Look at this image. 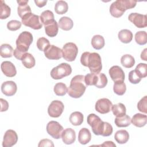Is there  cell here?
<instances>
[{"label": "cell", "instance_id": "obj_1", "mask_svg": "<svg viewBox=\"0 0 147 147\" xmlns=\"http://www.w3.org/2000/svg\"><path fill=\"white\" fill-rule=\"evenodd\" d=\"M80 63L83 65L88 67L91 73H100L102 68L101 57L99 54L96 52L83 53L80 57Z\"/></svg>", "mask_w": 147, "mask_h": 147}, {"label": "cell", "instance_id": "obj_2", "mask_svg": "<svg viewBox=\"0 0 147 147\" xmlns=\"http://www.w3.org/2000/svg\"><path fill=\"white\" fill-rule=\"evenodd\" d=\"M87 86L84 80V76L82 75H76L71 80L67 93L72 98H80L84 94Z\"/></svg>", "mask_w": 147, "mask_h": 147}, {"label": "cell", "instance_id": "obj_3", "mask_svg": "<svg viewBox=\"0 0 147 147\" xmlns=\"http://www.w3.org/2000/svg\"><path fill=\"white\" fill-rule=\"evenodd\" d=\"M136 4V1L117 0L111 3L109 11L113 17L119 18L123 15L126 10L134 8Z\"/></svg>", "mask_w": 147, "mask_h": 147}, {"label": "cell", "instance_id": "obj_4", "mask_svg": "<svg viewBox=\"0 0 147 147\" xmlns=\"http://www.w3.org/2000/svg\"><path fill=\"white\" fill-rule=\"evenodd\" d=\"M84 80L87 86H95L97 88H102L107 84V78L103 73H90L84 76Z\"/></svg>", "mask_w": 147, "mask_h": 147}, {"label": "cell", "instance_id": "obj_5", "mask_svg": "<svg viewBox=\"0 0 147 147\" xmlns=\"http://www.w3.org/2000/svg\"><path fill=\"white\" fill-rule=\"evenodd\" d=\"M33 36L30 32H21L16 40V48L23 53H26L33 42Z\"/></svg>", "mask_w": 147, "mask_h": 147}, {"label": "cell", "instance_id": "obj_6", "mask_svg": "<svg viewBox=\"0 0 147 147\" xmlns=\"http://www.w3.org/2000/svg\"><path fill=\"white\" fill-rule=\"evenodd\" d=\"M72 72L71 65L67 63H63L54 67L51 71V76L55 80L61 79L69 75Z\"/></svg>", "mask_w": 147, "mask_h": 147}, {"label": "cell", "instance_id": "obj_7", "mask_svg": "<svg viewBox=\"0 0 147 147\" xmlns=\"http://www.w3.org/2000/svg\"><path fill=\"white\" fill-rule=\"evenodd\" d=\"M22 23L26 26L31 28L34 30L40 29L42 26V24L38 16L32 13H29L21 18Z\"/></svg>", "mask_w": 147, "mask_h": 147}, {"label": "cell", "instance_id": "obj_8", "mask_svg": "<svg viewBox=\"0 0 147 147\" xmlns=\"http://www.w3.org/2000/svg\"><path fill=\"white\" fill-rule=\"evenodd\" d=\"M61 50L63 57L68 61H74L78 53V48L76 45L71 42L64 44Z\"/></svg>", "mask_w": 147, "mask_h": 147}, {"label": "cell", "instance_id": "obj_9", "mask_svg": "<svg viewBox=\"0 0 147 147\" xmlns=\"http://www.w3.org/2000/svg\"><path fill=\"white\" fill-rule=\"evenodd\" d=\"M88 124L91 127L92 132L96 136L101 135L104 122L95 114H90L87 118Z\"/></svg>", "mask_w": 147, "mask_h": 147}, {"label": "cell", "instance_id": "obj_10", "mask_svg": "<svg viewBox=\"0 0 147 147\" xmlns=\"http://www.w3.org/2000/svg\"><path fill=\"white\" fill-rule=\"evenodd\" d=\"M63 130V127L57 121H51L47 125V133L55 139L60 138Z\"/></svg>", "mask_w": 147, "mask_h": 147}, {"label": "cell", "instance_id": "obj_11", "mask_svg": "<svg viewBox=\"0 0 147 147\" xmlns=\"http://www.w3.org/2000/svg\"><path fill=\"white\" fill-rule=\"evenodd\" d=\"M64 106L62 102L57 100H53L48 106V113L53 118H58L63 113Z\"/></svg>", "mask_w": 147, "mask_h": 147}, {"label": "cell", "instance_id": "obj_12", "mask_svg": "<svg viewBox=\"0 0 147 147\" xmlns=\"http://www.w3.org/2000/svg\"><path fill=\"white\" fill-rule=\"evenodd\" d=\"M128 19L138 28H144L147 26V17L145 14L131 13L129 15Z\"/></svg>", "mask_w": 147, "mask_h": 147}, {"label": "cell", "instance_id": "obj_13", "mask_svg": "<svg viewBox=\"0 0 147 147\" xmlns=\"http://www.w3.org/2000/svg\"><path fill=\"white\" fill-rule=\"evenodd\" d=\"M112 106V102L109 99L104 98L99 99L96 101L95 108L98 113L105 114L109 113L111 110Z\"/></svg>", "mask_w": 147, "mask_h": 147}, {"label": "cell", "instance_id": "obj_14", "mask_svg": "<svg viewBox=\"0 0 147 147\" xmlns=\"http://www.w3.org/2000/svg\"><path fill=\"white\" fill-rule=\"evenodd\" d=\"M44 52L45 56L49 60H59L63 57L62 50L54 45H49Z\"/></svg>", "mask_w": 147, "mask_h": 147}, {"label": "cell", "instance_id": "obj_15", "mask_svg": "<svg viewBox=\"0 0 147 147\" xmlns=\"http://www.w3.org/2000/svg\"><path fill=\"white\" fill-rule=\"evenodd\" d=\"M18 141V136L16 132L11 129L7 130L3 136L2 141L3 147H11L14 145Z\"/></svg>", "mask_w": 147, "mask_h": 147}, {"label": "cell", "instance_id": "obj_16", "mask_svg": "<svg viewBox=\"0 0 147 147\" xmlns=\"http://www.w3.org/2000/svg\"><path fill=\"white\" fill-rule=\"evenodd\" d=\"M109 73L112 80L114 82H123L125 80V73L119 66L114 65L111 67Z\"/></svg>", "mask_w": 147, "mask_h": 147}, {"label": "cell", "instance_id": "obj_17", "mask_svg": "<svg viewBox=\"0 0 147 147\" xmlns=\"http://www.w3.org/2000/svg\"><path fill=\"white\" fill-rule=\"evenodd\" d=\"M17 90V84L13 81H6L1 85V91L6 96H11L14 95Z\"/></svg>", "mask_w": 147, "mask_h": 147}, {"label": "cell", "instance_id": "obj_18", "mask_svg": "<svg viewBox=\"0 0 147 147\" xmlns=\"http://www.w3.org/2000/svg\"><path fill=\"white\" fill-rule=\"evenodd\" d=\"M1 70L3 74L10 78L14 77L16 75L17 70L14 65L10 61H3L1 65Z\"/></svg>", "mask_w": 147, "mask_h": 147}, {"label": "cell", "instance_id": "obj_19", "mask_svg": "<svg viewBox=\"0 0 147 147\" xmlns=\"http://www.w3.org/2000/svg\"><path fill=\"white\" fill-rule=\"evenodd\" d=\"M61 138L63 142L67 145L73 144L76 140L75 131L72 128L65 129L62 133Z\"/></svg>", "mask_w": 147, "mask_h": 147}, {"label": "cell", "instance_id": "obj_20", "mask_svg": "<svg viewBox=\"0 0 147 147\" xmlns=\"http://www.w3.org/2000/svg\"><path fill=\"white\" fill-rule=\"evenodd\" d=\"M17 2L19 5L17 8L18 14L21 18H22L25 15L32 13L31 9L30 6L28 5V0L17 1Z\"/></svg>", "mask_w": 147, "mask_h": 147}, {"label": "cell", "instance_id": "obj_21", "mask_svg": "<svg viewBox=\"0 0 147 147\" xmlns=\"http://www.w3.org/2000/svg\"><path fill=\"white\" fill-rule=\"evenodd\" d=\"M44 28L46 34L50 37H55L58 33L59 25L55 20L44 25Z\"/></svg>", "mask_w": 147, "mask_h": 147}, {"label": "cell", "instance_id": "obj_22", "mask_svg": "<svg viewBox=\"0 0 147 147\" xmlns=\"http://www.w3.org/2000/svg\"><path fill=\"white\" fill-rule=\"evenodd\" d=\"M147 117L146 115L137 113L134 115L131 119V122L136 127H142L146 124Z\"/></svg>", "mask_w": 147, "mask_h": 147}, {"label": "cell", "instance_id": "obj_23", "mask_svg": "<svg viewBox=\"0 0 147 147\" xmlns=\"http://www.w3.org/2000/svg\"><path fill=\"white\" fill-rule=\"evenodd\" d=\"M91 139V134L90 131L86 128H82L80 130L78 134V141L82 145L88 144Z\"/></svg>", "mask_w": 147, "mask_h": 147}, {"label": "cell", "instance_id": "obj_24", "mask_svg": "<svg viewBox=\"0 0 147 147\" xmlns=\"http://www.w3.org/2000/svg\"><path fill=\"white\" fill-rule=\"evenodd\" d=\"M59 27L62 30L68 31L71 30L74 26L72 20L68 17H62L60 18L58 23Z\"/></svg>", "mask_w": 147, "mask_h": 147}, {"label": "cell", "instance_id": "obj_25", "mask_svg": "<svg viewBox=\"0 0 147 147\" xmlns=\"http://www.w3.org/2000/svg\"><path fill=\"white\" fill-rule=\"evenodd\" d=\"M21 61L24 66L28 69L33 68L36 64L35 59L33 56L27 52L23 55L21 59Z\"/></svg>", "mask_w": 147, "mask_h": 147}, {"label": "cell", "instance_id": "obj_26", "mask_svg": "<svg viewBox=\"0 0 147 147\" xmlns=\"http://www.w3.org/2000/svg\"><path fill=\"white\" fill-rule=\"evenodd\" d=\"M114 138L118 144H123L129 140V134L126 130H119L115 133Z\"/></svg>", "mask_w": 147, "mask_h": 147}, {"label": "cell", "instance_id": "obj_27", "mask_svg": "<svg viewBox=\"0 0 147 147\" xmlns=\"http://www.w3.org/2000/svg\"><path fill=\"white\" fill-rule=\"evenodd\" d=\"M118 37L120 41L125 44H127L132 40L133 33L130 30L122 29L119 32Z\"/></svg>", "mask_w": 147, "mask_h": 147}, {"label": "cell", "instance_id": "obj_28", "mask_svg": "<svg viewBox=\"0 0 147 147\" xmlns=\"http://www.w3.org/2000/svg\"><path fill=\"white\" fill-rule=\"evenodd\" d=\"M105 44V41L103 37L101 35H94L91 39V45L92 47L96 49L99 50L103 48Z\"/></svg>", "mask_w": 147, "mask_h": 147}, {"label": "cell", "instance_id": "obj_29", "mask_svg": "<svg viewBox=\"0 0 147 147\" xmlns=\"http://www.w3.org/2000/svg\"><path fill=\"white\" fill-rule=\"evenodd\" d=\"M114 122L116 126L119 127H127L131 123V118L130 116L125 114L121 117H116Z\"/></svg>", "mask_w": 147, "mask_h": 147}, {"label": "cell", "instance_id": "obj_30", "mask_svg": "<svg viewBox=\"0 0 147 147\" xmlns=\"http://www.w3.org/2000/svg\"><path fill=\"white\" fill-rule=\"evenodd\" d=\"M83 115L79 111H75L69 116V122L74 126L80 125L83 122Z\"/></svg>", "mask_w": 147, "mask_h": 147}, {"label": "cell", "instance_id": "obj_31", "mask_svg": "<svg viewBox=\"0 0 147 147\" xmlns=\"http://www.w3.org/2000/svg\"><path fill=\"white\" fill-rule=\"evenodd\" d=\"M14 50L13 47L8 44H3L1 46L0 55L3 58H9L13 56Z\"/></svg>", "mask_w": 147, "mask_h": 147}, {"label": "cell", "instance_id": "obj_32", "mask_svg": "<svg viewBox=\"0 0 147 147\" xmlns=\"http://www.w3.org/2000/svg\"><path fill=\"white\" fill-rule=\"evenodd\" d=\"M111 110L113 114L116 116V117H121L126 113V109L125 106L122 103H118L117 104L112 106Z\"/></svg>", "mask_w": 147, "mask_h": 147}, {"label": "cell", "instance_id": "obj_33", "mask_svg": "<svg viewBox=\"0 0 147 147\" xmlns=\"http://www.w3.org/2000/svg\"><path fill=\"white\" fill-rule=\"evenodd\" d=\"M40 20L41 21V23L45 25L53 21L54 20V14L52 11L49 10H47L42 12L40 16Z\"/></svg>", "mask_w": 147, "mask_h": 147}, {"label": "cell", "instance_id": "obj_34", "mask_svg": "<svg viewBox=\"0 0 147 147\" xmlns=\"http://www.w3.org/2000/svg\"><path fill=\"white\" fill-rule=\"evenodd\" d=\"M121 64L125 68H130L133 67L135 64L134 58L130 55H124L121 59Z\"/></svg>", "mask_w": 147, "mask_h": 147}, {"label": "cell", "instance_id": "obj_35", "mask_svg": "<svg viewBox=\"0 0 147 147\" xmlns=\"http://www.w3.org/2000/svg\"><path fill=\"white\" fill-rule=\"evenodd\" d=\"M68 6L64 1H59L55 5V11L58 14H63L67 12Z\"/></svg>", "mask_w": 147, "mask_h": 147}, {"label": "cell", "instance_id": "obj_36", "mask_svg": "<svg viewBox=\"0 0 147 147\" xmlns=\"http://www.w3.org/2000/svg\"><path fill=\"white\" fill-rule=\"evenodd\" d=\"M0 9V18L1 20L6 19L10 16V7L7 5L3 0L1 1Z\"/></svg>", "mask_w": 147, "mask_h": 147}, {"label": "cell", "instance_id": "obj_37", "mask_svg": "<svg viewBox=\"0 0 147 147\" xmlns=\"http://www.w3.org/2000/svg\"><path fill=\"white\" fill-rule=\"evenodd\" d=\"M126 90V86L123 82H114L113 85V91L118 95H123Z\"/></svg>", "mask_w": 147, "mask_h": 147}, {"label": "cell", "instance_id": "obj_38", "mask_svg": "<svg viewBox=\"0 0 147 147\" xmlns=\"http://www.w3.org/2000/svg\"><path fill=\"white\" fill-rule=\"evenodd\" d=\"M67 86L62 83V82H59L56 83L53 88L54 92L55 94L57 96H64L65 95V94L67 92Z\"/></svg>", "mask_w": 147, "mask_h": 147}, {"label": "cell", "instance_id": "obj_39", "mask_svg": "<svg viewBox=\"0 0 147 147\" xmlns=\"http://www.w3.org/2000/svg\"><path fill=\"white\" fill-rule=\"evenodd\" d=\"M135 41L140 45H145L147 42V34L145 31H138L135 34Z\"/></svg>", "mask_w": 147, "mask_h": 147}, {"label": "cell", "instance_id": "obj_40", "mask_svg": "<svg viewBox=\"0 0 147 147\" xmlns=\"http://www.w3.org/2000/svg\"><path fill=\"white\" fill-rule=\"evenodd\" d=\"M135 71L140 78H144L147 76V65L145 63L138 64L136 68Z\"/></svg>", "mask_w": 147, "mask_h": 147}, {"label": "cell", "instance_id": "obj_41", "mask_svg": "<svg viewBox=\"0 0 147 147\" xmlns=\"http://www.w3.org/2000/svg\"><path fill=\"white\" fill-rule=\"evenodd\" d=\"M37 47L41 51H44V50L50 45L49 40L45 37H40L37 40Z\"/></svg>", "mask_w": 147, "mask_h": 147}, {"label": "cell", "instance_id": "obj_42", "mask_svg": "<svg viewBox=\"0 0 147 147\" xmlns=\"http://www.w3.org/2000/svg\"><path fill=\"white\" fill-rule=\"evenodd\" d=\"M22 23L17 20H11L7 24V28L10 31L18 30L21 26Z\"/></svg>", "mask_w": 147, "mask_h": 147}, {"label": "cell", "instance_id": "obj_43", "mask_svg": "<svg viewBox=\"0 0 147 147\" xmlns=\"http://www.w3.org/2000/svg\"><path fill=\"white\" fill-rule=\"evenodd\" d=\"M147 96H144L137 103V109L138 110L145 114L147 113Z\"/></svg>", "mask_w": 147, "mask_h": 147}, {"label": "cell", "instance_id": "obj_44", "mask_svg": "<svg viewBox=\"0 0 147 147\" xmlns=\"http://www.w3.org/2000/svg\"><path fill=\"white\" fill-rule=\"evenodd\" d=\"M113 131V129L111 125L107 122H104L101 136L103 137L109 136L111 135Z\"/></svg>", "mask_w": 147, "mask_h": 147}, {"label": "cell", "instance_id": "obj_45", "mask_svg": "<svg viewBox=\"0 0 147 147\" xmlns=\"http://www.w3.org/2000/svg\"><path fill=\"white\" fill-rule=\"evenodd\" d=\"M129 80L132 84H137L141 80V78L139 77V76L137 74L135 70H131L129 73Z\"/></svg>", "mask_w": 147, "mask_h": 147}, {"label": "cell", "instance_id": "obj_46", "mask_svg": "<svg viewBox=\"0 0 147 147\" xmlns=\"http://www.w3.org/2000/svg\"><path fill=\"white\" fill-rule=\"evenodd\" d=\"M38 147H42V146H54V144L52 142V141L49 140V139H43L41 140L38 145Z\"/></svg>", "mask_w": 147, "mask_h": 147}, {"label": "cell", "instance_id": "obj_47", "mask_svg": "<svg viewBox=\"0 0 147 147\" xmlns=\"http://www.w3.org/2000/svg\"><path fill=\"white\" fill-rule=\"evenodd\" d=\"M0 102H1V111L3 112V111H7L8 108H9L8 102L6 100H5V99H3L2 98L0 99Z\"/></svg>", "mask_w": 147, "mask_h": 147}, {"label": "cell", "instance_id": "obj_48", "mask_svg": "<svg viewBox=\"0 0 147 147\" xmlns=\"http://www.w3.org/2000/svg\"><path fill=\"white\" fill-rule=\"evenodd\" d=\"M34 3H36V6H37L39 7H42L43 6H44L47 3V1H38V0H35L34 1Z\"/></svg>", "mask_w": 147, "mask_h": 147}, {"label": "cell", "instance_id": "obj_49", "mask_svg": "<svg viewBox=\"0 0 147 147\" xmlns=\"http://www.w3.org/2000/svg\"><path fill=\"white\" fill-rule=\"evenodd\" d=\"M101 146H109V147H111V146H114L115 147L116 145L113 142V141H105L103 142V144H102V145H100Z\"/></svg>", "mask_w": 147, "mask_h": 147}, {"label": "cell", "instance_id": "obj_50", "mask_svg": "<svg viewBox=\"0 0 147 147\" xmlns=\"http://www.w3.org/2000/svg\"><path fill=\"white\" fill-rule=\"evenodd\" d=\"M146 51L147 49L145 48L144 49L143 51H142L141 53V59L145 60V61H147V59H146Z\"/></svg>", "mask_w": 147, "mask_h": 147}]
</instances>
